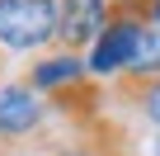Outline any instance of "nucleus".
<instances>
[{"label":"nucleus","instance_id":"nucleus-7","mask_svg":"<svg viewBox=\"0 0 160 156\" xmlns=\"http://www.w3.org/2000/svg\"><path fill=\"white\" fill-rule=\"evenodd\" d=\"M151 156H160V137H155V151H151Z\"/></svg>","mask_w":160,"mask_h":156},{"label":"nucleus","instance_id":"nucleus-8","mask_svg":"<svg viewBox=\"0 0 160 156\" xmlns=\"http://www.w3.org/2000/svg\"><path fill=\"white\" fill-rule=\"evenodd\" d=\"M0 62H5V47H0Z\"/></svg>","mask_w":160,"mask_h":156},{"label":"nucleus","instance_id":"nucleus-1","mask_svg":"<svg viewBox=\"0 0 160 156\" xmlns=\"http://www.w3.org/2000/svg\"><path fill=\"white\" fill-rule=\"evenodd\" d=\"M57 43V0H0V47L38 52Z\"/></svg>","mask_w":160,"mask_h":156},{"label":"nucleus","instance_id":"nucleus-2","mask_svg":"<svg viewBox=\"0 0 160 156\" xmlns=\"http://www.w3.org/2000/svg\"><path fill=\"white\" fill-rule=\"evenodd\" d=\"M47 114H52V104H47L33 85H24V81L5 85V90H0V147L14 156V151L28 147L33 137H42Z\"/></svg>","mask_w":160,"mask_h":156},{"label":"nucleus","instance_id":"nucleus-4","mask_svg":"<svg viewBox=\"0 0 160 156\" xmlns=\"http://www.w3.org/2000/svg\"><path fill=\"white\" fill-rule=\"evenodd\" d=\"M90 76V66H85V57L80 52H42L28 71H24V85H33L38 95H57V90H66V85H75V81H85Z\"/></svg>","mask_w":160,"mask_h":156},{"label":"nucleus","instance_id":"nucleus-5","mask_svg":"<svg viewBox=\"0 0 160 156\" xmlns=\"http://www.w3.org/2000/svg\"><path fill=\"white\" fill-rule=\"evenodd\" d=\"M118 100H127L137 114H146L160 128V71H151V76H118Z\"/></svg>","mask_w":160,"mask_h":156},{"label":"nucleus","instance_id":"nucleus-3","mask_svg":"<svg viewBox=\"0 0 160 156\" xmlns=\"http://www.w3.org/2000/svg\"><path fill=\"white\" fill-rule=\"evenodd\" d=\"M108 24V0H57V43L66 52H85Z\"/></svg>","mask_w":160,"mask_h":156},{"label":"nucleus","instance_id":"nucleus-6","mask_svg":"<svg viewBox=\"0 0 160 156\" xmlns=\"http://www.w3.org/2000/svg\"><path fill=\"white\" fill-rule=\"evenodd\" d=\"M151 24L160 29V0H151Z\"/></svg>","mask_w":160,"mask_h":156}]
</instances>
